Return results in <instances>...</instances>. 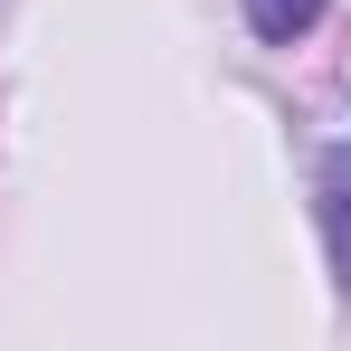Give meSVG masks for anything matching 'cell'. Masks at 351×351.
<instances>
[{"label": "cell", "mask_w": 351, "mask_h": 351, "mask_svg": "<svg viewBox=\"0 0 351 351\" xmlns=\"http://www.w3.org/2000/svg\"><path fill=\"white\" fill-rule=\"evenodd\" d=\"M323 237H332V266L351 285V152H323Z\"/></svg>", "instance_id": "obj_1"}, {"label": "cell", "mask_w": 351, "mask_h": 351, "mask_svg": "<svg viewBox=\"0 0 351 351\" xmlns=\"http://www.w3.org/2000/svg\"><path fill=\"white\" fill-rule=\"evenodd\" d=\"M313 19H323V0H247V29L256 38H304Z\"/></svg>", "instance_id": "obj_2"}]
</instances>
